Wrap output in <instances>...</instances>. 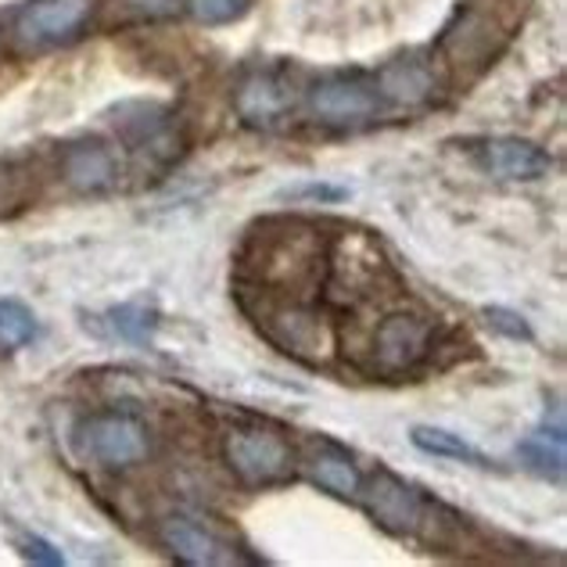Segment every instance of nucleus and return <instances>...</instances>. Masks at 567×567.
<instances>
[{
	"mask_svg": "<svg viewBox=\"0 0 567 567\" xmlns=\"http://www.w3.org/2000/svg\"><path fill=\"white\" fill-rule=\"evenodd\" d=\"M245 262H259L256 280L262 288H270V295L309 291L323 277V241L302 227H295V234L288 227L277 237H266L259 256Z\"/></svg>",
	"mask_w": 567,
	"mask_h": 567,
	"instance_id": "obj_1",
	"label": "nucleus"
},
{
	"mask_svg": "<svg viewBox=\"0 0 567 567\" xmlns=\"http://www.w3.org/2000/svg\"><path fill=\"white\" fill-rule=\"evenodd\" d=\"M72 442L83 460L101 464L109 471H123L141 464V460L152 453V431L133 413H91L83 416L72 431Z\"/></svg>",
	"mask_w": 567,
	"mask_h": 567,
	"instance_id": "obj_2",
	"label": "nucleus"
},
{
	"mask_svg": "<svg viewBox=\"0 0 567 567\" xmlns=\"http://www.w3.org/2000/svg\"><path fill=\"white\" fill-rule=\"evenodd\" d=\"M223 453H227L230 471L251 488L284 485L295 477V450L274 427L262 424L230 427L227 442H223Z\"/></svg>",
	"mask_w": 567,
	"mask_h": 567,
	"instance_id": "obj_3",
	"label": "nucleus"
},
{
	"mask_svg": "<svg viewBox=\"0 0 567 567\" xmlns=\"http://www.w3.org/2000/svg\"><path fill=\"white\" fill-rule=\"evenodd\" d=\"M435 331L431 323L413 317V312H392L384 317L374 331V346H370V370L381 378H399L416 370L431 352Z\"/></svg>",
	"mask_w": 567,
	"mask_h": 567,
	"instance_id": "obj_4",
	"label": "nucleus"
},
{
	"mask_svg": "<svg viewBox=\"0 0 567 567\" xmlns=\"http://www.w3.org/2000/svg\"><path fill=\"white\" fill-rule=\"evenodd\" d=\"M381 104H384V97L378 91V80H367L360 72L323 80L312 86V94H309V109L323 126L370 123V118H378Z\"/></svg>",
	"mask_w": 567,
	"mask_h": 567,
	"instance_id": "obj_5",
	"label": "nucleus"
},
{
	"mask_svg": "<svg viewBox=\"0 0 567 567\" xmlns=\"http://www.w3.org/2000/svg\"><path fill=\"white\" fill-rule=\"evenodd\" d=\"M97 0H29L14 19V37L25 48H58L83 33Z\"/></svg>",
	"mask_w": 567,
	"mask_h": 567,
	"instance_id": "obj_6",
	"label": "nucleus"
},
{
	"mask_svg": "<svg viewBox=\"0 0 567 567\" xmlns=\"http://www.w3.org/2000/svg\"><path fill=\"white\" fill-rule=\"evenodd\" d=\"M370 517L392 535H416L427 525V499L392 471H378L363 488Z\"/></svg>",
	"mask_w": 567,
	"mask_h": 567,
	"instance_id": "obj_7",
	"label": "nucleus"
},
{
	"mask_svg": "<svg viewBox=\"0 0 567 567\" xmlns=\"http://www.w3.org/2000/svg\"><path fill=\"white\" fill-rule=\"evenodd\" d=\"M266 327L270 338L284 352H295L302 360H323L334 349V331L323 323V317L309 312L302 302H288L266 312Z\"/></svg>",
	"mask_w": 567,
	"mask_h": 567,
	"instance_id": "obj_8",
	"label": "nucleus"
},
{
	"mask_svg": "<svg viewBox=\"0 0 567 567\" xmlns=\"http://www.w3.org/2000/svg\"><path fill=\"white\" fill-rule=\"evenodd\" d=\"M234 109L248 126L270 130L295 112V86L280 72H251L234 94Z\"/></svg>",
	"mask_w": 567,
	"mask_h": 567,
	"instance_id": "obj_9",
	"label": "nucleus"
},
{
	"mask_svg": "<svg viewBox=\"0 0 567 567\" xmlns=\"http://www.w3.org/2000/svg\"><path fill=\"white\" fill-rule=\"evenodd\" d=\"M477 162L482 169L499 176V181H543L554 166L539 144L520 141V137H488L477 144Z\"/></svg>",
	"mask_w": 567,
	"mask_h": 567,
	"instance_id": "obj_10",
	"label": "nucleus"
},
{
	"mask_svg": "<svg viewBox=\"0 0 567 567\" xmlns=\"http://www.w3.org/2000/svg\"><path fill=\"white\" fill-rule=\"evenodd\" d=\"M162 546L169 554L190 564V567H223V564H237V554L219 539L216 532H208L205 525L190 517H166L162 520Z\"/></svg>",
	"mask_w": 567,
	"mask_h": 567,
	"instance_id": "obj_11",
	"label": "nucleus"
},
{
	"mask_svg": "<svg viewBox=\"0 0 567 567\" xmlns=\"http://www.w3.org/2000/svg\"><path fill=\"white\" fill-rule=\"evenodd\" d=\"M65 181L86 190V194H101L115 187L118 181V158L112 147H104L97 141H83V144H72L65 152Z\"/></svg>",
	"mask_w": 567,
	"mask_h": 567,
	"instance_id": "obj_12",
	"label": "nucleus"
},
{
	"mask_svg": "<svg viewBox=\"0 0 567 567\" xmlns=\"http://www.w3.org/2000/svg\"><path fill=\"white\" fill-rule=\"evenodd\" d=\"M309 477L317 482L323 492H331V496H360V471H355L352 456L341 453L338 445H317V450L309 453Z\"/></svg>",
	"mask_w": 567,
	"mask_h": 567,
	"instance_id": "obj_13",
	"label": "nucleus"
},
{
	"mask_svg": "<svg viewBox=\"0 0 567 567\" xmlns=\"http://www.w3.org/2000/svg\"><path fill=\"white\" fill-rule=\"evenodd\" d=\"M520 460L532 474L546 477V482H560L564 477V424L557 427H539L517 445Z\"/></svg>",
	"mask_w": 567,
	"mask_h": 567,
	"instance_id": "obj_14",
	"label": "nucleus"
},
{
	"mask_svg": "<svg viewBox=\"0 0 567 567\" xmlns=\"http://www.w3.org/2000/svg\"><path fill=\"white\" fill-rule=\"evenodd\" d=\"M101 327L109 338L118 341H130V346H147L155 338V327H158V312L155 306L147 302H126V306H115L101 317Z\"/></svg>",
	"mask_w": 567,
	"mask_h": 567,
	"instance_id": "obj_15",
	"label": "nucleus"
},
{
	"mask_svg": "<svg viewBox=\"0 0 567 567\" xmlns=\"http://www.w3.org/2000/svg\"><path fill=\"white\" fill-rule=\"evenodd\" d=\"M378 91L392 104H421L435 91V80H431V72L424 65L399 62L392 69H384V76L378 80Z\"/></svg>",
	"mask_w": 567,
	"mask_h": 567,
	"instance_id": "obj_16",
	"label": "nucleus"
},
{
	"mask_svg": "<svg viewBox=\"0 0 567 567\" xmlns=\"http://www.w3.org/2000/svg\"><path fill=\"white\" fill-rule=\"evenodd\" d=\"M413 445L427 456H442V460H460V464H471V467H492L488 456L482 450H474L471 442H464L460 435L445 427H413Z\"/></svg>",
	"mask_w": 567,
	"mask_h": 567,
	"instance_id": "obj_17",
	"label": "nucleus"
},
{
	"mask_svg": "<svg viewBox=\"0 0 567 567\" xmlns=\"http://www.w3.org/2000/svg\"><path fill=\"white\" fill-rule=\"evenodd\" d=\"M37 338V317L22 302H0V352H19Z\"/></svg>",
	"mask_w": 567,
	"mask_h": 567,
	"instance_id": "obj_18",
	"label": "nucleus"
},
{
	"mask_svg": "<svg viewBox=\"0 0 567 567\" xmlns=\"http://www.w3.org/2000/svg\"><path fill=\"white\" fill-rule=\"evenodd\" d=\"M187 8L202 25H227L234 19H241L248 0H187Z\"/></svg>",
	"mask_w": 567,
	"mask_h": 567,
	"instance_id": "obj_19",
	"label": "nucleus"
},
{
	"mask_svg": "<svg viewBox=\"0 0 567 567\" xmlns=\"http://www.w3.org/2000/svg\"><path fill=\"white\" fill-rule=\"evenodd\" d=\"M485 317H488V323L496 327L499 334H506V338H514V341H528V338H532V327L525 323V317H517L514 309L488 306V309H485Z\"/></svg>",
	"mask_w": 567,
	"mask_h": 567,
	"instance_id": "obj_20",
	"label": "nucleus"
},
{
	"mask_svg": "<svg viewBox=\"0 0 567 567\" xmlns=\"http://www.w3.org/2000/svg\"><path fill=\"white\" fill-rule=\"evenodd\" d=\"M22 554H25L29 560H37V564H48V567L65 564V557L58 554V549H54L51 543L37 539V535H29V539H22Z\"/></svg>",
	"mask_w": 567,
	"mask_h": 567,
	"instance_id": "obj_21",
	"label": "nucleus"
},
{
	"mask_svg": "<svg viewBox=\"0 0 567 567\" xmlns=\"http://www.w3.org/2000/svg\"><path fill=\"white\" fill-rule=\"evenodd\" d=\"M144 14H152V19H166L176 8H181V0H133Z\"/></svg>",
	"mask_w": 567,
	"mask_h": 567,
	"instance_id": "obj_22",
	"label": "nucleus"
}]
</instances>
